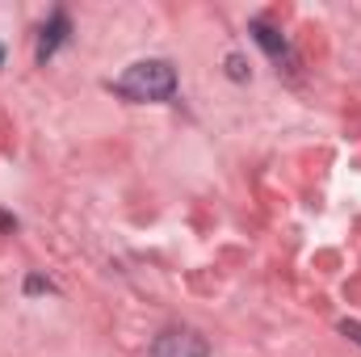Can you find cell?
I'll use <instances>...</instances> for the list:
<instances>
[{"label": "cell", "instance_id": "cell-3", "mask_svg": "<svg viewBox=\"0 0 361 357\" xmlns=\"http://www.w3.org/2000/svg\"><path fill=\"white\" fill-rule=\"evenodd\" d=\"M68 30H72V25H68V17H63V13H55V17H51V25H42V42H38V59H51V55H55V51L63 47V38H68Z\"/></svg>", "mask_w": 361, "mask_h": 357}, {"label": "cell", "instance_id": "cell-1", "mask_svg": "<svg viewBox=\"0 0 361 357\" xmlns=\"http://www.w3.org/2000/svg\"><path fill=\"white\" fill-rule=\"evenodd\" d=\"M114 92L126 101H169L177 92V72L164 59H143V63H130L114 80Z\"/></svg>", "mask_w": 361, "mask_h": 357}, {"label": "cell", "instance_id": "cell-4", "mask_svg": "<svg viewBox=\"0 0 361 357\" xmlns=\"http://www.w3.org/2000/svg\"><path fill=\"white\" fill-rule=\"evenodd\" d=\"M252 34H257V42H261L269 55H286V38H281L273 25H265V21H252Z\"/></svg>", "mask_w": 361, "mask_h": 357}, {"label": "cell", "instance_id": "cell-5", "mask_svg": "<svg viewBox=\"0 0 361 357\" xmlns=\"http://www.w3.org/2000/svg\"><path fill=\"white\" fill-rule=\"evenodd\" d=\"M341 332H345V337H353V341L361 345V324H357V320H345V324H341Z\"/></svg>", "mask_w": 361, "mask_h": 357}, {"label": "cell", "instance_id": "cell-2", "mask_svg": "<svg viewBox=\"0 0 361 357\" xmlns=\"http://www.w3.org/2000/svg\"><path fill=\"white\" fill-rule=\"evenodd\" d=\"M147 357H210V345L193 328H169L152 341Z\"/></svg>", "mask_w": 361, "mask_h": 357}]
</instances>
